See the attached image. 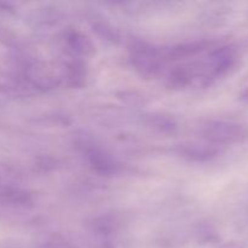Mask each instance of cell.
Here are the masks:
<instances>
[{"label": "cell", "mask_w": 248, "mask_h": 248, "mask_svg": "<svg viewBox=\"0 0 248 248\" xmlns=\"http://www.w3.org/2000/svg\"><path fill=\"white\" fill-rule=\"evenodd\" d=\"M201 137L215 145L240 144L247 140L248 126L232 120H207L200 128Z\"/></svg>", "instance_id": "cell-1"}, {"label": "cell", "mask_w": 248, "mask_h": 248, "mask_svg": "<svg viewBox=\"0 0 248 248\" xmlns=\"http://www.w3.org/2000/svg\"><path fill=\"white\" fill-rule=\"evenodd\" d=\"M130 60L142 77L154 78L160 73L166 58L161 48L142 40H132L130 45Z\"/></svg>", "instance_id": "cell-2"}, {"label": "cell", "mask_w": 248, "mask_h": 248, "mask_svg": "<svg viewBox=\"0 0 248 248\" xmlns=\"http://www.w3.org/2000/svg\"><path fill=\"white\" fill-rule=\"evenodd\" d=\"M81 149L86 155L90 165L97 173L102 176H114L120 171V165L103 149L94 145L91 140L81 142Z\"/></svg>", "instance_id": "cell-3"}, {"label": "cell", "mask_w": 248, "mask_h": 248, "mask_svg": "<svg viewBox=\"0 0 248 248\" xmlns=\"http://www.w3.org/2000/svg\"><path fill=\"white\" fill-rule=\"evenodd\" d=\"M239 52L234 45H224L216 47L210 53L211 78H220L229 74L237 64Z\"/></svg>", "instance_id": "cell-4"}, {"label": "cell", "mask_w": 248, "mask_h": 248, "mask_svg": "<svg viewBox=\"0 0 248 248\" xmlns=\"http://www.w3.org/2000/svg\"><path fill=\"white\" fill-rule=\"evenodd\" d=\"M174 152L177 155L189 160V161L207 162L217 157L219 155L220 149L218 145L211 144L205 140V143L190 142L178 144L174 148Z\"/></svg>", "instance_id": "cell-5"}, {"label": "cell", "mask_w": 248, "mask_h": 248, "mask_svg": "<svg viewBox=\"0 0 248 248\" xmlns=\"http://www.w3.org/2000/svg\"><path fill=\"white\" fill-rule=\"evenodd\" d=\"M0 202L16 207L29 208L33 207V196L28 191L16 186L0 184Z\"/></svg>", "instance_id": "cell-6"}, {"label": "cell", "mask_w": 248, "mask_h": 248, "mask_svg": "<svg viewBox=\"0 0 248 248\" xmlns=\"http://www.w3.org/2000/svg\"><path fill=\"white\" fill-rule=\"evenodd\" d=\"M65 41H67L70 50L74 52V55L79 56L80 58L90 57L96 52L93 43L86 35L78 31H68L67 35H65Z\"/></svg>", "instance_id": "cell-7"}, {"label": "cell", "mask_w": 248, "mask_h": 248, "mask_svg": "<svg viewBox=\"0 0 248 248\" xmlns=\"http://www.w3.org/2000/svg\"><path fill=\"white\" fill-rule=\"evenodd\" d=\"M121 220L115 215H102L90 219L89 228L101 236H108L120 228Z\"/></svg>", "instance_id": "cell-8"}, {"label": "cell", "mask_w": 248, "mask_h": 248, "mask_svg": "<svg viewBox=\"0 0 248 248\" xmlns=\"http://www.w3.org/2000/svg\"><path fill=\"white\" fill-rule=\"evenodd\" d=\"M86 64L81 60H74L65 64L64 79L69 86L82 87L86 82Z\"/></svg>", "instance_id": "cell-9"}, {"label": "cell", "mask_w": 248, "mask_h": 248, "mask_svg": "<svg viewBox=\"0 0 248 248\" xmlns=\"http://www.w3.org/2000/svg\"><path fill=\"white\" fill-rule=\"evenodd\" d=\"M194 77L195 75H194L191 68H188L186 65H181V67H176L170 72L166 84L171 89H183V87H186L189 84H191Z\"/></svg>", "instance_id": "cell-10"}, {"label": "cell", "mask_w": 248, "mask_h": 248, "mask_svg": "<svg viewBox=\"0 0 248 248\" xmlns=\"http://www.w3.org/2000/svg\"><path fill=\"white\" fill-rule=\"evenodd\" d=\"M144 123L149 127L164 133L174 132L177 128L176 121L172 118H170V116L162 115V114H150V115H145Z\"/></svg>", "instance_id": "cell-11"}, {"label": "cell", "mask_w": 248, "mask_h": 248, "mask_svg": "<svg viewBox=\"0 0 248 248\" xmlns=\"http://www.w3.org/2000/svg\"><path fill=\"white\" fill-rule=\"evenodd\" d=\"M91 27L94 33L102 38L103 40L109 41V43H119L120 41V33L114 26H111L109 22L103 21V19H93L91 22Z\"/></svg>", "instance_id": "cell-12"}, {"label": "cell", "mask_w": 248, "mask_h": 248, "mask_svg": "<svg viewBox=\"0 0 248 248\" xmlns=\"http://www.w3.org/2000/svg\"><path fill=\"white\" fill-rule=\"evenodd\" d=\"M196 235L199 237V241L202 242H215L218 240V234L216 229L207 223H202L199 225Z\"/></svg>", "instance_id": "cell-13"}, {"label": "cell", "mask_w": 248, "mask_h": 248, "mask_svg": "<svg viewBox=\"0 0 248 248\" xmlns=\"http://www.w3.org/2000/svg\"><path fill=\"white\" fill-rule=\"evenodd\" d=\"M39 248H77L74 245L70 244L65 239L58 235H53V236L46 237L43 242H40Z\"/></svg>", "instance_id": "cell-14"}, {"label": "cell", "mask_w": 248, "mask_h": 248, "mask_svg": "<svg viewBox=\"0 0 248 248\" xmlns=\"http://www.w3.org/2000/svg\"><path fill=\"white\" fill-rule=\"evenodd\" d=\"M119 96H123V97H119V98H121L123 101H125L126 103L133 104V106H140V104L147 103V101H145V97L136 91L121 92V94H119Z\"/></svg>", "instance_id": "cell-15"}, {"label": "cell", "mask_w": 248, "mask_h": 248, "mask_svg": "<svg viewBox=\"0 0 248 248\" xmlns=\"http://www.w3.org/2000/svg\"><path fill=\"white\" fill-rule=\"evenodd\" d=\"M240 99H241L242 102H245V103H248V87L241 92V94H240Z\"/></svg>", "instance_id": "cell-16"}]
</instances>
